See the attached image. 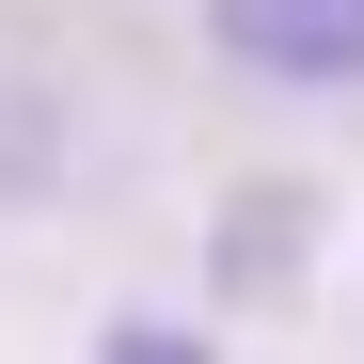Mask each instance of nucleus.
<instances>
[{"label":"nucleus","instance_id":"2","mask_svg":"<svg viewBox=\"0 0 364 364\" xmlns=\"http://www.w3.org/2000/svg\"><path fill=\"white\" fill-rule=\"evenodd\" d=\"M95 364H206V333H191V317H111Z\"/></svg>","mask_w":364,"mask_h":364},{"label":"nucleus","instance_id":"1","mask_svg":"<svg viewBox=\"0 0 364 364\" xmlns=\"http://www.w3.org/2000/svg\"><path fill=\"white\" fill-rule=\"evenodd\" d=\"M206 48L285 95H364V0H206Z\"/></svg>","mask_w":364,"mask_h":364}]
</instances>
